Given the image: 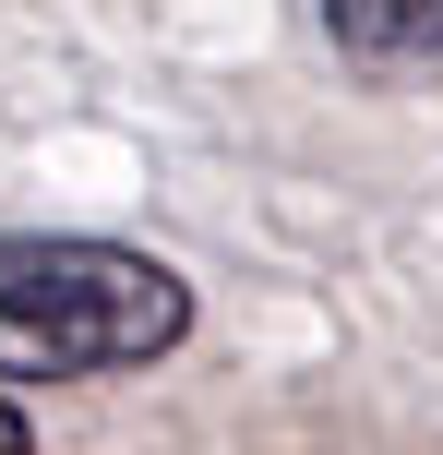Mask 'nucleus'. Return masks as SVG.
<instances>
[{"mask_svg":"<svg viewBox=\"0 0 443 455\" xmlns=\"http://www.w3.org/2000/svg\"><path fill=\"white\" fill-rule=\"evenodd\" d=\"M192 336V288L132 240L0 228V384H96Z\"/></svg>","mask_w":443,"mask_h":455,"instance_id":"nucleus-1","label":"nucleus"},{"mask_svg":"<svg viewBox=\"0 0 443 455\" xmlns=\"http://www.w3.org/2000/svg\"><path fill=\"white\" fill-rule=\"evenodd\" d=\"M312 12L360 72H431L443 60V0H312Z\"/></svg>","mask_w":443,"mask_h":455,"instance_id":"nucleus-2","label":"nucleus"},{"mask_svg":"<svg viewBox=\"0 0 443 455\" xmlns=\"http://www.w3.org/2000/svg\"><path fill=\"white\" fill-rule=\"evenodd\" d=\"M0 455H36V432H24V408L0 395Z\"/></svg>","mask_w":443,"mask_h":455,"instance_id":"nucleus-3","label":"nucleus"}]
</instances>
